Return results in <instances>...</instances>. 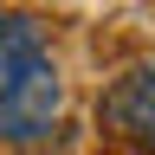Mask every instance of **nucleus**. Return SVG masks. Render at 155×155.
I'll return each mask as SVG.
<instances>
[{"mask_svg": "<svg viewBox=\"0 0 155 155\" xmlns=\"http://www.w3.org/2000/svg\"><path fill=\"white\" fill-rule=\"evenodd\" d=\"M58 104H65V84H58V65L45 52V32L39 19H0V136L7 142H39L58 123Z\"/></svg>", "mask_w": 155, "mask_h": 155, "instance_id": "nucleus-1", "label": "nucleus"}, {"mask_svg": "<svg viewBox=\"0 0 155 155\" xmlns=\"http://www.w3.org/2000/svg\"><path fill=\"white\" fill-rule=\"evenodd\" d=\"M104 123L155 149V65L129 71V78H116V84L104 91Z\"/></svg>", "mask_w": 155, "mask_h": 155, "instance_id": "nucleus-2", "label": "nucleus"}]
</instances>
